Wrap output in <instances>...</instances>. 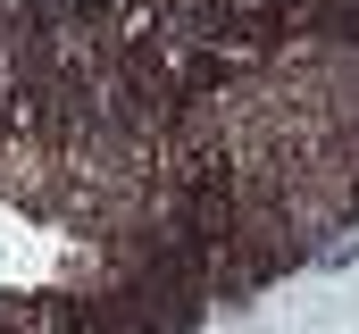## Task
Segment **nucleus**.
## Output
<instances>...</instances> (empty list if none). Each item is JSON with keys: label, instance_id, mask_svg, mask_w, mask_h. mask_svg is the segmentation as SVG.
Wrapping results in <instances>:
<instances>
[{"label": "nucleus", "instance_id": "nucleus-1", "mask_svg": "<svg viewBox=\"0 0 359 334\" xmlns=\"http://www.w3.org/2000/svg\"><path fill=\"white\" fill-rule=\"evenodd\" d=\"M276 8H301V17H309V0H276Z\"/></svg>", "mask_w": 359, "mask_h": 334}]
</instances>
